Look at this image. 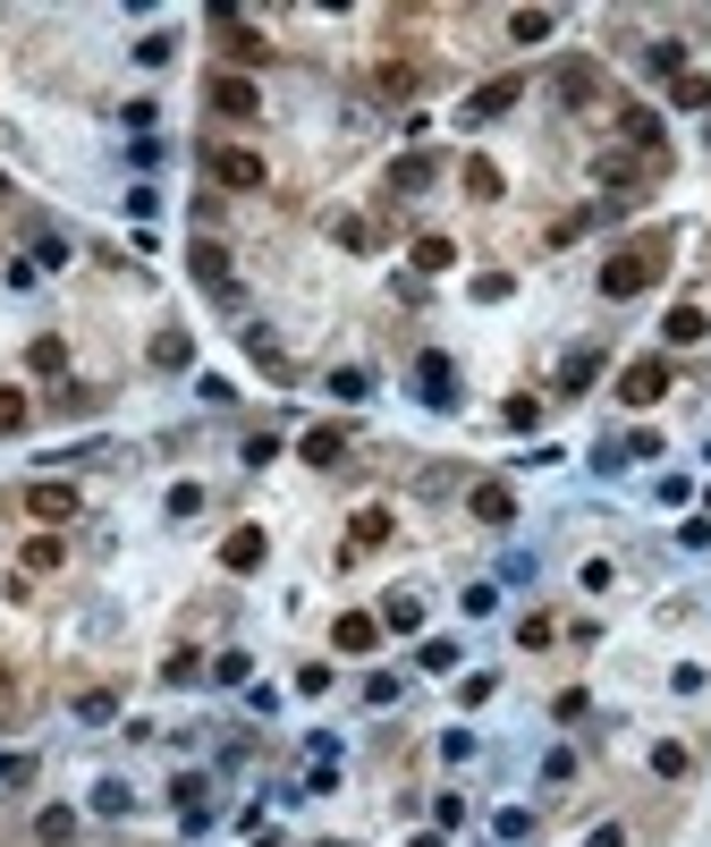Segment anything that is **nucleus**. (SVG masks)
Instances as JSON below:
<instances>
[{
	"mask_svg": "<svg viewBox=\"0 0 711 847\" xmlns=\"http://www.w3.org/2000/svg\"><path fill=\"white\" fill-rule=\"evenodd\" d=\"M661 271H669V237H636L627 255L602 263V297H644Z\"/></svg>",
	"mask_w": 711,
	"mask_h": 847,
	"instance_id": "f257e3e1",
	"label": "nucleus"
},
{
	"mask_svg": "<svg viewBox=\"0 0 711 847\" xmlns=\"http://www.w3.org/2000/svg\"><path fill=\"white\" fill-rule=\"evenodd\" d=\"M618 398H627V407H661V398H669V357H636L618 373Z\"/></svg>",
	"mask_w": 711,
	"mask_h": 847,
	"instance_id": "f03ea898",
	"label": "nucleus"
},
{
	"mask_svg": "<svg viewBox=\"0 0 711 847\" xmlns=\"http://www.w3.org/2000/svg\"><path fill=\"white\" fill-rule=\"evenodd\" d=\"M203 102L221 111V119H255L263 111V94H255V77H237V68H221L212 85H203Z\"/></svg>",
	"mask_w": 711,
	"mask_h": 847,
	"instance_id": "7ed1b4c3",
	"label": "nucleus"
},
{
	"mask_svg": "<svg viewBox=\"0 0 711 847\" xmlns=\"http://www.w3.org/2000/svg\"><path fill=\"white\" fill-rule=\"evenodd\" d=\"M203 170H212L221 187H237V196H246V187H263V153H246V144H212V153H203Z\"/></svg>",
	"mask_w": 711,
	"mask_h": 847,
	"instance_id": "20e7f679",
	"label": "nucleus"
},
{
	"mask_svg": "<svg viewBox=\"0 0 711 847\" xmlns=\"http://www.w3.org/2000/svg\"><path fill=\"white\" fill-rule=\"evenodd\" d=\"M618 136H627V144H636V162H669V144H661V119H652L644 102H627V111H618Z\"/></svg>",
	"mask_w": 711,
	"mask_h": 847,
	"instance_id": "39448f33",
	"label": "nucleus"
},
{
	"mask_svg": "<svg viewBox=\"0 0 711 847\" xmlns=\"http://www.w3.org/2000/svg\"><path fill=\"white\" fill-rule=\"evenodd\" d=\"M26 518L34 525H68V518H77V491H68V484H26Z\"/></svg>",
	"mask_w": 711,
	"mask_h": 847,
	"instance_id": "423d86ee",
	"label": "nucleus"
},
{
	"mask_svg": "<svg viewBox=\"0 0 711 847\" xmlns=\"http://www.w3.org/2000/svg\"><path fill=\"white\" fill-rule=\"evenodd\" d=\"M550 85L584 111V102H602V68H593V60H559V68H550Z\"/></svg>",
	"mask_w": 711,
	"mask_h": 847,
	"instance_id": "0eeeda50",
	"label": "nucleus"
},
{
	"mask_svg": "<svg viewBox=\"0 0 711 847\" xmlns=\"http://www.w3.org/2000/svg\"><path fill=\"white\" fill-rule=\"evenodd\" d=\"M263 552H271V543H263V525H237V534L221 543V568H237V577H246V568H263Z\"/></svg>",
	"mask_w": 711,
	"mask_h": 847,
	"instance_id": "6e6552de",
	"label": "nucleus"
},
{
	"mask_svg": "<svg viewBox=\"0 0 711 847\" xmlns=\"http://www.w3.org/2000/svg\"><path fill=\"white\" fill-rule=\"evenodd\" d=\"M330 645H339V652H373V645H382V619H373V611H348V619L330 627Z\"/></svg>",
	"mask_w": 711,
	"mask_h": 847,
	"instance_id": "1a4fd4ad",
	"label": "nucleus"
},
{
	"mask_svg": "<svg viewBox=\"0 0 711 847\" xmlns=\"http://www.w3.org/2000/svg\"><path fill=\"white\" fill-rule=\"evenodd\" d=\"M416 391L432 398V407H457V373H450V357H423V364H416Z\"/></svg>",
	"mask_w": 711,
	"mask_h": 847,
	"instance_id": "9d476101",
	"label": "nucleus"
},
{
	"mask_svg": "<svg viewBox=\"0 0 711 847\" xmlns=\"http://www.w3.org/2000/svg\"><path fill=\"white\" fill-rule=\"evenodd\" d=\"M517 94H525L517 77H491V85H475V102H466V119H500V111H509Z\"/></svg>",
	"mask_w": 711,
	"mask_h": 847,
	"instance_id": "9b49d317",
	"label": "nucleus"
},
{
	"mask_svg": "<svg viewBox=\"0 0 711 847\" xmlns=\"http://www.w3.org/2000/svg\"><path fill=\"white\" fill-rule=\"evenodd\" d=\"M296 450L314 457V466H339V457H348V424H314V432H305Z\"/></svg>",
	"mask_w": 711,
	"mask_h": 847,
	"instance_id": "f8f14e48",
	"label": "nucleus"
},
{
	"mask_svg": "<svg viewBox=\"0 0 711 847\" xmlns=\"http://www.w3.org/2000/svg\"><path fill=\"white\" fill-rule=\"evenodd\" d=\"M187 263H195V280H203V289H229V246L195 237V246H187Z\"/></svg>",
	"mask_w": 711,
	"mask_h": 847,
	"instance_id": "ddd939ff",
	"label": "nucleus"
},
{
	"mask_svg": "<svg viewBox=\"0 0 711 847\" xmlns=\"http://www.w3.org/2000/svg\"><path fill=\"white\" fill-rule=\"evenodd\" d=\"M593 170H602V187H618V196H627V187H644V178H652V162H636V153H602Z\"/></svg>",
	"mask_w": 711,
	"mask_h": 847,
	"instance_id": "4468645a",
	"label": "nucleus"
},
{
	"mask_svg": "<svg viewBox=\"0 0 711 847\" xmlns=\"http://www.w3.org/2000/svg\"><path fill=\"white\" fill-rule=\"evenodd\" d=\"M212 26H221V43H229V51H237V60H255V51H263V34L246 26L237 9H212Z\"/></svg>",
	"mask_w": 711,
	"mask_h": 847,
	"instance_id": "2eb2a0df",
	"label": "nucleus"
},
{
	"mask_svg": "<svg viewBox=\"0 0 711 847\" xmlns=\"http://www.w3.org/2000/svg\"><path fill=\"white\" fill-rule=\"evenodd\" d=\"M450 263H457V237H441V229H423V237H416V271L432 280V271H450Z\"/></svg>",
	"mask_w": 711,
	"mask_h": 847,
	"instance_id": "dca6fc26",
	"label": "nucleus"
},
{
	"mask_svg": "<svg viewBox=\"0 0 711 847\" xmlns=\"http://www.w3.org/2000/svg\"><path fill=\"white\" fill-rule=\"evenodd\" d=\"M475 518L509 525V518H517V491H509V484H475Z\"/></svg>",
	"mask_w": 711,
	"mask_h": 847,
	"instance_id": "f3484780",
	"label": "nucleus"
},
{
	"mask_svg": "<svg viewBox=\"0 0 711 847\" xmlns=\"http://www.w3.org/2000/svg\"><path fill=\"white\" fill-rule=\"evenodd\" d=\"M661 330H669V348H695V339L711 330V314H703V305H669V323H661Z\"/></svg>",
	"mask_w": 711,
	"mask_h": 847,
	"instance_id": "a211bd4d",
	"label": "nucleus"
},
{
	"mask_svg": "<svg viewBox=\"0 0 711 847\" xmlns=\"http://www.w3.org/2000/svg\"><path fill=\"white\" fill-rule=\"evenodd\" d=\"M153 364H162V373H187V364H195V339H187V330H153Z\"/></svg>",
	"mask_w": 711,
	"mask_h": 847,
	"instance_id": "6ab92c4d",
	"label": "nucleus"
},
{
	"mask_svg": "<svg viewBox=\"0 0 711 847\" xmlns=\"http://www.w3.org/2000/svg\"><path fill=\"white\" fill-rule=\"evenodd\" d=\"M669 102H678V111H711V77H703V68L669 77Z\"/></svg>",
	"mask_w": 711,
	"mask_h": 847,
	"instance_id": "aec40b11",
	"label": "nucleus"
},
{
	"mask_svg": "<svg viewBox=\"0 0 711 847\" xmlns=\"http://www.w3.org/2000/svg\"><path fill=\"white\" fill-rule=\"evenodd\" d=\"M466 196H475V204H500V162H483V153H475V162H466Z\"/></svg>",
	"mask_w": 711,
	"mask_h": 847,
	"instance_id": "412c9836",
	"label": "nucleus"
},
{
	"mask_svg": "<svg viewBox=\"0 0 711 847\" xmlns=\"http://www.w3.org/2000/svg\"><path fill=\"white\" fill-rule=\"evenodd\" d=\"M382 627H398V636H407V627H423V593H389V602H382Z\"/></svg>",
	"mask_w": 711,
	"mask_h": 847,
	"instance_id": "4be33fe9",
	"label": "nucleus"
},
{
	"mask_svg": "<svg viewBox=\"0 0 711 847\" xmlns=\"http://www.w3.org/2000/svg\"><path fill=\"white\" fill-rule=\"evenodd\" d=\"M26 391H18V382H0V441H9V432H26Z\"/></svg>",
	"mask_w": 711,
	"mask_h": 847,
	"instance_id": "5701e85b",
	"label": "nucleus"
},
{
	"mask_svg": "<svg viewBox=\"0 0 711 847\" xmlns=\"http://www.w3.org/2000/svg\"><path fill=\"white\" fill-rule=\"evenodd\" d=\"M356 552H373V543H389V509H356Z\"/></svg>",
	"mask_w": 711,
	"mask_h": 847,
	"instance_id": "b1692460",
	"label": "nucleus"
},
{
	"mask_svg": "<svg viewBox=\"0 0 711 847\" xmlns=\"http://www.w3.org/2000/svg\"><path fill=\"white\" fill-rule=\"evenodd\" d=\"M34 839L68 847V839H77V814H68V805H43V822H34Z\"/></svg>",
	"mask_w": 711,
	"mask_h": 847,
	"instance_id": "393cba45",
	"label": "nucleus"
},
{
	"mask_svg": "<svg viewBox=\"0 0 711 847\" xmlns=\"http://www.w3.org/2000/svg\"><path fill=\"white\" fill-rule=\"evenodd\" d=\"M389 187H398V196H416V187H432V162H423V153H407V162L389 170Z\"/></svg>",
	"mask_w": 711,
	"mask_h": 847,
	"instance_id": "a878e982",
	"label": "nucleus"
},
{
	"mask_svg": "<svg viewBox=\"0 0 711 847\" xmlns=\"http://www.w3.org/2000/svg\"><path fill=\"white\" fill-rule=\"evenodd\" d=\"M593 373H602V357H593V348H576V357H568V373H559V391H584Z\"/></svg>",
	"mask_w": 711,
	"mask_h": 847,
	"instance_id": "bb28decb",
	"label": "nucleus"
},
{
	"mask_svg": "<svg viewBox=\"0 0 711 847\" xmlns=\"http://www.w3.org/2000/svg\"><path fill=\"white\" fill-rule=\"evenodd\" d=\"M509 34H517V43H543V34H550V9H517V18H509Z\"/></svg>",
	"mask_w": 711,
	"mask_h": 847,
	"instance_id": "cd10ccee",
	"label": "nucleus"
},
{
	"mask_svg": "<svg viewBox=\"0 0 711 847\" xmlns=\"http://www.w3.org/2000/svg\"><path fill=\"white\" fill-rule=\"evenodd\" d=\"M373 85H382V94H389V102H407V94H416V68H398V60H389V68H382V77H373Z\"/></svg>",
	"mask_w": 711,
	"mask_h": 847,
	"instance_id": "c85d7f7f",
	"label": "nucleus"
},
{
	"mask_svg": "<svg viewBox=\"0 0 711 847\" xmlns=\"http://www.w3.org/2000/svg\"><path fill=\"white\" fill-rule=\"evenodd\" d=\"M652 771H661V780H678V771H686V746H678V738H661V746H652Z\"/></svg>",
	"mask_w": 711,
	"mask_h": 847,
	"instance_id": "c756f323",
	"label": "nucleus"
},
{
	"mask_svg": "<svg viewBox=\"0 0 711 847\" xmlns=\"http://www.w3.org/2000/svg\"><path fill=\"white\" fill-rule=\"evenodd\" d=\"M51 568H60V543H51V534H43V543H26V577H51Z\"/></svg>",
	"mask_w": 711,
	"mask_h": 847,
	"instance_id": "7c9ffc66",
	"label": "nucleus"
},
{
	"mask_svg": "<svg viewBox=\"0 0 711 847\" xmlns=\"http://www.w3.org/2000/svg\"><path fill=\"white\" fill-rule=\"evenodd\" d=\"M170 797H178V814H187V822H203V805H212V797H203V780H178Z\"/></svg>",
	"mask_w": 711,
	"mask_h": 847,
	"instance_id": "2f4dec72",
	"label": "nucleus"
},
{
	"mask_svg": "<svg viewBox=\"0 0 711 847\" xmlns=\"http://www.w3.org/2000/svg\"><path fill=\"white\" fill-rule=\"evenodd\" d=\"M550 636H559V619H550V611H534V619H525V627H517V645H534V652H543V645H550Z\"/></svg>",
	"mask_w": 711,
	"mask_h": 847,
	"instance_id": "473e14b6",
	"label": "nucleus"
},
{
	"mask_svg": "<svg viewBox=\"0 0 711 847\" xmlns=\"http://www.w3.org/2000/svg\"><path fill=\"white\" fill-rule=\"evenodd\" d=\"M584 847H627V831H618V822H602V831H593Z\"/></svg>",
	"mask_w": 711,
	"mask_h": 847,
	"instance_id": "72a5a7b5",
	"label": "nucleus"
},
{
	"mask_svg": "<svg viewBox=\"0 0 711 847\" xmlns=\"http://www.w3.org/2000/svg\"><path fill=\"white\" fill-rule=\"evenodd\" d=\"M18 712V678H9V670H0V720Z\"/></svg>",
	"mask_w": 711,
	"mask_h": 847,
	"instance_id": "f704fd0d",
	"label": "nucleus"
},
{
	"mask_svg": "<svg viewBox=\"0 0 711 847\" xmlns=\"http://www.w3.org/2000/svg\"><path fill=\"white\" fill-rule=\"evenodd\" d=\"M0 187H9V178H0Z\"/></svg>",
	"mask_w": 711,
	"mask_h": 847,
	"instance_id": "c9c22d12",
	"label": "nucleus"
}]
</instances>
